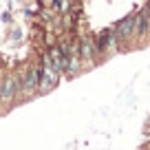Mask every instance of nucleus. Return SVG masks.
I'll return each instance as SVG.
<instances>
[{
	"mask_svg": "<svg viewBox=\"0 0 150 150\" xmlns=\"http://www.w3.org/2000/svg\"><path fill=\"white\" fill-rule=\"evenodd\" d=\"M0 22L7 24V27H9V24H13V9H11V7H7V9L0 13Z\"/></svg>",
	"mask_w": 150,
	"mask_h": 150,
	"instance_id": "10",
	"label": "nucleus"
},
{
	"mask_svg": "<svg viewBox=\"0 0 150 150\" xmlns=\"http://www.w3.org/2000/svg\"><path fill=\"white\" fill-rule=\"evenodd\" d=\"M44 31H47V24L40 22V20H33L31 22V31H29V40H31L33 44H40L44 38Z\"/></svg>",
	"mask_w": 150,
	"mask_h": 150,
	"instance_id": "7",
	"label": "nucleus"
},
{
	"mask_svg": "<svg viewBox=\"0 0 150 150\" xmlns=\"http://www.w3.org/2000/svg\"><path fill=\"white\" fill-rule=\"evenodd\" d=\"M132 29H135V16H132V11H130V13H126L124 18H119L117 22L112 24L117 53H130V51H135V44H132Z\"/></svg>",
	"mask_w": 150,
	"mask_h": 150,
	"instance_id": "2",
	"label": "nucleus"
},
{
	"mask_svg": "<svg viewBox=\"0 0 150 150\" xmlns=\"http://www.w3.org/2000/svg\"><path fill=\"white\" fill-rule=\"evenodd\" d=\"M18 88H20V71L16 66L13 71H5V75H2V84H0V115H7L9 110H13Z\"/></svg>",
	"mask_w": 150,
	"mask_h": 150,
	"instance_id": "1",
	"label": "nucleus"
},
{
	"mask_svg": "<svg viewBox=\"0 0 150 150\" xmlns=\"http://www.w3.org/2000/svg\"><path fill=\"white\" fill-rule=\"evenodd\" d=\"M57 18V11L55 9H51L49 5H44V7H40V11H38V16H35V20H40V22H44L49 27V24L53 22V20Z\"/></svg>",
	"mask_w": 150,
	"mask_h": 150,
	"instance_id": "8",
	"label": "nucleus"
},
{
	"mask_svg": "<svg viewBox=\"0 0 150 150\" xmlns=\"http://www.w3.org/2000/svg\"><path fill=\"white\" fill-rule=\"evenodd\" d=\"M13 2H20V5H24V2H27V0H13Z\"/></svg>",
	"mask_w": 150,
	"mask_h": 150,
	"instance_id": "11",
	"label": "nucleus"
},
{
	"mask_svg": "<svg viewBox=\"0 0 150 150\" xmlns=\"http://www.w3.org/2000/svg\"><path fill=\"white\" fill-rule=\"evenodd\" d=\"M80 60H82V66H84V73L91 71V69H95V66H99L93 29H84V31L80 33Z\"/></svg>",
	"mask_w": 150,
	"mask_h": 150,
	"instance_id": "3",
	"label": "nucleus"
},
{
	"mask_svg": "<svg viewBox=\"0 0 150 150\" xmlns=\"http://www.w3.org/2000/svg\"><path fill=\"white\" fill-rule=\"evenodd\" d=\"M57 84H60V75L53 73L49 66H44V73H42V77H40V84H38V97L53 93V91L57 88Z\"/></svg>",
	"mask_w": 150,
	"mask_h": 150,
	"instance_id": "6",
	"label": "nucleus"
},
{
	"mask_svg": "<svg viewBox=\"0 0 150 150\" xmlns=\"http://www.w3.org/2000/svg\"><path fill=\"white\" fill-rule=\"evenodd\" d=\"M132 16H135V29H132V44H135V49H139V47H141V42H144L146 38L150 35V20H148V16H146L144 11H141V7L132 11Z\"/></svg>",
	"mask_w": 150,
	"mask_h": 150,
	"instance_id": "5",
	"label": "nucleus"
},
{
	"mask_svg": "<svg viewBox=\"0 0 150 150\" xmlns=\"http://www.w3.org/2000/svg\"><path fill=\"white\" fill-rule=\"evenodd\" d=\"M22 40V29L18 24H9V33H7V42L9 44H20Z\"/></svg>",
	"mask_w": 150,
	"mask_h": 150,
	"instance_id": "9",
	"label": "nucleus"
},
{
	"mask_svg": "<svg viewBox=\"0 0 150 150\" xmlns=\"http://www.w3.org/2000/svg\"><path fill=\"white\" fill-rule=\"evenodd\" d=\"M0 2H2V0H0Z\"/></svg>",
	"mask_w": 150,
	"mask_h": 150,
	"instance_id": "12",
	"label": "nucleus"
},
{
	"mask_svg": "<svg viewBox=\"0 0 150 150\" xmlns=\"http://www.w3.org/2000/svg\"><path fill=\"white\" fill-rule=\"evenodd\" d=\"M95 49H97V57L99 64L104 60H108V55L117 53V47H115V33H112V24L110 27H104L95 33Z\"/></svg>",
	"mask_w": 150,
	"mask_h": 150,
	"instance_id": "4",
	"label": "nucleus"
}]
</instances>
